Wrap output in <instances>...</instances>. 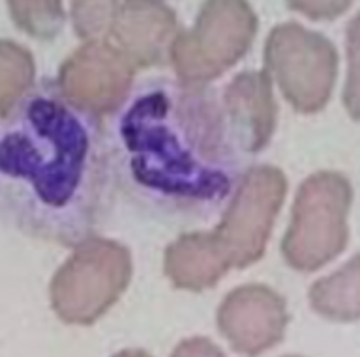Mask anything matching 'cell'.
<instances>
[{"mask_svg":"<svg viewBox=\"0 0 360 357\" xmlns=\"http://www.w3.org/2000/svg\"><path fill=\"white\" fill-rule=\"evenodd\" d=\"M112 154L100 118L39 83L0 120V215L62 247L94 238L111 208Z\"/></svg>","mask_w":360,"mask_h":357,"instance_id":"1","label":"cell"},{"mask_svg":"<svg viewBox=\"0 0 360 357\" xmlns=\"http://www.w3.org/2000/svg\"><path fill=\"white\" fill-rule=\"evenodd\" d=\"M118 111V165L139 198L190 217L212 215L229 201L244 174V151L216 90L152 81Z\"/></svg>","mask_w":360,"mask_h":357,"instance_id":"2","label":"cell"},{"mask_svg":"<svg viewBox=\"0 0 360 357\" xmlns=\"http://www.w3.org/2000/svg\"><path fill=\"white\" fill-rule=\"evenodd\" d=\"M351 202L353 187L343 174L319 170L304 180L281 240V257L289 268L311 274L345 251Z\"/></svg>","mask_w":360,"mask_h":357,"instance_id":"3","label":"cell"},{"mask_svg":"<svg viewBox=\"0 0 360 357\" xmlns=\"http://www.w3.org/2000/svg\"><path fill=\"white\" fill-rule=\"evenodd\" d=\"M134 275L131 255L122 243L90 238L53 275L51 307L70 325H92L122 297Z\"/></svg>","mask_w":360,"mask_h":357,"instance_id":"4","label":"cell"},{"mask_svg":"<svg viewBox=\"0 0 360 357\" xmlns=\"http://www.w3.org/2000/svg\"><path fill=\"white\" fill-rule=\"evenodd\" d=\"M257 27L248 0H205L193 27L176 34L169 64L180 83L208 84L246 55Z\"/></svg>","mask_w":360,"mask_h":357,"instance_id":"5","label":"cell"},{"mask_svg":"<svg viewBox=\"0 0 360 357\" xmlns=\"http://www.w3.org/2000/svg\"><path fill=\"white\" fill-rule=\"evenodd\" d=\"M330 39L295 21L276 25L264 41V72L297 112L315 114L330 101L338 79Z\"/></svg>","mask_w":360,"mask_h":357,"instance_id":"6","label":"cell"},{"mask_svg":"<svg viewBox=\"0 0 360 357\" xmlns=\"http://www.w3.org/2000/svg\"><path fill=\"white\" fill-rule=\"evenodd\" d=\"M285 193L287 178L278 167L257 165L244 170L224 217L214 229L229 249L236 269L263 258Z\"/></svg>","mask_w":360,"mask_h":357,"instance_id":"7","label":"cell"},{"mask_svg":"<svg viewBox=\"0 0 360 357\" xmlns=\"http://www.w3.org/2000/svg\"><path fill=\"white\" fill-rule=\"evenodd\" d=\"M137 67L109 39H90L58 69L56 86L70 103L101 118L128 100Z\"/></svg>","mask_w":360,"mask_h":357,"instance_id":"8","label":"cell"},{"mask_svg":"<svg viewBox=\"0 0 360 357\" xmlns=\"http://www.w3.org/2000/svg\"><path fill=\"white\" fill-rule=\"evenodd\" d=\"M216 324L236 353L257 357L285 339L289 311L283 296L266 285H244L219 303Z\"/></svg>","mask_w":360,"mask_h":357,"instance_id":"9","label":"cell"},{"mask_svg":"<svg viewBox=\"0 0 360 357\" xmlns=\"http://www.w3.org/2000/svg\"><path fill=\"white\" fill-rule=\"evenodd\" d=\"M179 32L176 13L163 0H122L105 39L141 69L169 64Z\"/></svg>","mask_w":360,"mask_h":357,"instance_id":"10","label":"cell"},{"mask_svg":"<svg viewBox=\"0 0 360 357\" xmlns=\"http://www.w3.org/2000/svg\"><path fill=\"white\" fill-rule=\"evenodd\" d=\"M221 105L236 144L244 154H257L269 144L278 118L269 73L264 69L238 73L227 84Z\"/></svg>","mask_w":360,"mask_h":357,"instance_id":"11","label":"cell"},{"mask_svg":"<svg viewBox=\"0 0 360 357\" xmlns=\"http://www.w3.org/2000/svg\"><path fill=\"white\" fill-rule=\"evenodd\" d=\"M233 268L229 249L214 230L182 234L163 255V274L180 290L212 288Z\"/></svg>","mask_w":360,"mask_h":357,"instance_id":"12","label":"cell"},{"mask_svg":"<svg viewBox=\"0 0 360 357\" xmlns=\"http://www.w3.org/2000/svg\"><path fill=\"white\" fill-rule=\"evenodd\" d=\"M309 307L321 318L351 324L360 320V255L309 286Z\"/></svg>","mask_w":360,"mask_h":357,"instance_id":"13","label":"cell"},{"mask_svg":"<svg viewBox=\"0 0 360 357\" xmlns=\"http://www.w3.org/2000/svg\"><path fill=\"white\" fill-rule=\"evenodd\" d=\"M34 75L32 53L11 39H0V120L32 88Z\"/></svg>","mask_w":360,"mask_h":357,"instance_id":"14","label":"cell"},{"mask_svg":"<svg viewBox=\"0 0 360 357\" xmlns=\"http://www.w3.org/2000/svg\"><path fill=\"white\" fill-rule=\"evenodd\" d=\"M8 10L21 32L41 41L55 39L66 21L62 0H8Z\"/></svg>","mask_w":360,"mask_h":357,"instance_id":"15","label":"cell"},{"mask_svg":"<svg viewBox=\"0 0 360 357\" xmlns=\"http://www.w3.org/2000/svg\"><path fill=\"white\" fill-rule=\"evenodd\" d=\"M122 0H72L73 30L83 41L107 38Z\"/></svg>","mask_w":360,"mask_h":357,"instance_id":"16","label":"cell"},{"mask_svg":"<svg viewBox=\"0 0 360 357\" xmlns=\"http://www.w3.org/2000/svg\"><path fill=\"white\" fill-rule=\"evenodd\" d=\"M347 79L343 86V107L354 122H360V11L349 21L345 30Z\"/></svg>","mask_w":360,"mask_h":357,"instance_id":"17","label":"cell"},{"mask_svg":"<svg viewBox=\"0 0 360 357\" xmlns=\"http://www.w3.org/2000/svg\"><path fill=\"white\" fill-rule=\"evenodd\" d=\"M285 4L311 21H334L351 8L353 0H285Z\"/></svg>","mask_w":360,"mask_h":357,"instance_id":"18","label":"cell"},{"mask_svg":"<svg viewBox=\"0 0 360 357\" xmlns=\"http://www.w3.org/2000/svg\"><path fill=\"white\" fill-rule=\"evenodd\" d=\"M171 357H227L207 337H190L176 344Z\"/></svg>","mask_w":360,"mask_h":357,"instance_id":"19","label":"cell"},{"mask_svg":"<svg viewBox=\"0 0 360 357\" xmlns=\"http://www.w3.org/2000/svg\"><path fill=\"white\" fill-rule=\"evenodd\" d=\"M111 357H152V356L148 352H145V350H139V348H128V350H120V352H117Z\"/></svg>","mask_w":360,"mask_h":357,"instance_id":"20","label":"cell"},{"mask_svg":"<svg viewBox=\"0 0 360 357\" xmlns=\"http://www.w3.org/2000/svg\"><path fill=\"white\" fill-rule=\"evenodd\" d=\"M283 357H304V356H283Z\"/></svg>","mask_w":360,"mask_h":357,"instance_id":"21","label":"cell"}]
</instances>
